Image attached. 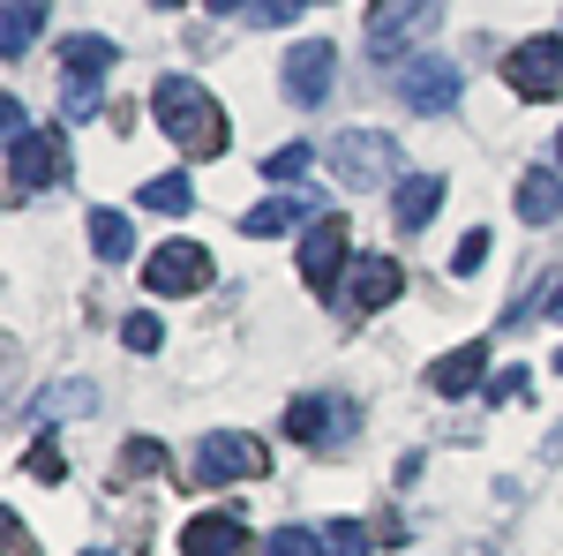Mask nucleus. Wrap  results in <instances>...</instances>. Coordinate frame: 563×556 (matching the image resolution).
Here are the masks:
<instances>
[{"label": "nucleus", "instance_id": "13", "mask_svg": "<svg viewBox=\"0 0 563 556\" xmlns=\"http://www.w3.org/2000/svg\"><path fill=\"white\" fill-rule=\"evenodd\" d=\"M435 211H443V173H413V181L390 188V218H398L406 233H421Z\"/></svg>", "mask_w": 563, "mask_h": 556}, {"label": "nucleus", "instance_id": "5", "mask_svg": "<svg viewBox=\"0 0 563 556\" xmlns=\"http://www.w3.org/2000/svg\"><path fill=\"white\" fill-rule=\"evenodd\" d=\"M278 76H286V98H294V106H323L331 84H339V45L331 39H294Z\"/></svg>", "mask_w": 563, "mask_h": 556}, {"label": "nucleus", "instance_id": "10", "mask_svg": "<svg viewBox=\"0 0 563 556\" xmlns=\"http://www.w3.org/2000/svg\"><path fill=\"white\" fill-rule=\"evenodd\" d=\"M398 286H406V271H398L390 257H353V271H346V301L361 308V316L390 308V301H398Z\"/></svg>", "mask_w": 563, "mask_h": 556}, {"label": "nucleus", "instance_id": "26", "mask_svg": "<svg viewBox=\"0 0 563 556\" xmlns=\"http://www.w3.org/2000/svg\"><path fill=\"white\" fill-rule=\"evenodd\" d=\"M323 556H368V526L361 519H331L323 526Z\"/></svg>", "mask_w": 563, "mask_h": 556}, {"label": "nucleus", "instance_id": "11", "mask_svg": "<svg viewBox=\"0 0 563 556\" xmlns=\"http://www.w3.org/2000/svg\"><path fill=\"white\" fill-rule=\"evenodd\" d=\"M488 377H496V369H488V346H481V339H466L459 353H443V361L429 369V384L443 391V399H466V391H488Z\"/></svg>", "mask_w": 563, "mask_h": 556}, {"label": "nucleus", "instance_id": "23", "mask_svg": "<svg viewBox=\"0 0 563 556\" xmlns=\"http://www.w3.org/2000/svg\"><path fill=\"white\" fill-rule=\"evenodd\" d=\"M143 211L180 218V211H188V173H158V181H143Z\"/></svg>", "mask_w": 563, "mask_h": 556}, {"label": "nucleus", "instance_id": "9", "mask_svg": "<svg viewBox=\"0 0 563 556\" xmlns=\"http://www.w3.org/2000/svg\"><path fill=\"white\" fill-rule=\"evenodd\" d=\"M339 271H353L346 263V218H316V226L301 233V279L316 286V294H331Z\"/></svg>", "mask_w": 563, "mask_h": 556}, {"label": "nucleus", "instance_id": "1", "mask_svg": "<svg viewBox=\"0 0 563 556\" xmlns=\"http://www.w3.org/2000/svg\"><path fill=\"white\" fill-rule=\"evenodd\" d=\"M151 113H158V129L180 143V159H218L225 151V113H218V98L196 76H166V84L151 90Z\"/></svg>", "mask_w": 563, "mask_h": 556}, {"label": "nucleus", "instance_id": "2", "mask_svg": "<svg viewBox=\"0 0 563 556\" xmlns=\"http://www.w3.org/2000/svg\"><path fill=\"white\" fill-rule=\"evenodd\" d=\"M323 166H331V181H346V188H390L398 181V143L384 129H339L331 151H323Z\"/></svg>", "mask_w": 563, "mask_h": 556}, {"label": "nucleus", "instance_id": "32", "mask_svg": "<svg viewBox=\"0 0 563 556\" xmlns=\"http://www.w3.org/2000/svg\"><path fill=\"white\" fill-rule=\"evenodd\" d=\"M0 556H38V542L23 534V519H15V512H0Z\"/></svg>", "mask_w": 563, "mask_h": 556}, {"label": "nucleus", "instance_id": "28", "mask_svg": "<svg viewBox=\"0 0 563 556\" xmlns=\"http://www.w3.org/2000/svg\"><path fill=\"white\" fill-rule=\"evenodd\" d=\"M23 467L38 473V481H60V473H68V459H60V444H53V436H31V451H23Z\"/></svg>", "mask_w": 563, "mask_h": 556}, {"label": "nucleus", "instance_id": "38", "mask_svg": "<svg viewBox=\"0 0 563 556\" xmlns=\"http://www.w3.org/2000/svg\"><path fill=\"white\" fill-rule=\"evenodd\" d=\"M84 556H113V549H84Z\"/></svg>", "mask_w": 563, "mask_h": 556}, {"label": "nucleus", "instance_id": "20", "mask_svg": "<svg viewBox=\"0 0 563 556\" xmlns=\"http://www.w3.org/2000/svg\"><path fill=\"white\" fill-rule=\"evenodd\" d=\"M331 428H339L331 399H294V406H286V436H294V444H323Z\"/></svg>", "mask_w": 563, "mask_h": 556}, {"label": "nucleus", "instance_id": "37", "mask_svg": "<svg viewBox=\"0 0 563 556\" xmlns=\"http://www.w3.org/2000/svg\"><path fill=\"white\" fill-rule=\"evenodd\" d=\"M556 377H563V346H556Z\"/></svg>", "mask_w": 563, "mask_h": 556}, {"label": "nucleus", "instance_id": "8", "mask_svg": "<svg viewBox=\"0 0 563 556\" xmlns=\"http://www.w3.org/2000/svg\"><path fill=\"white\" fill-rule=\"evenodd\" d=\"M459 84H466V76H459L451 53H413V61L398 68V98H406L413 113H443V106L459 98Z\"/></svg>", "mask_w": 563, "mask_h": 556}, {"label": "nucleus", "instance_id": "4", "mask_svg": "<svg viewBox=\"0 0 563 556\" xmlns=\"http://www.w3.org/2000/svg\"><path fill=\"white\" fill-rule=\"evenodd\" d=\"M256 473H271V451H263L256 436H241V428H218V436L196 444V481L203 489H218V481H256Z\"/></svg>", "mask_w": 563, "mask_h": 556}, {"label": "nucleus", "instance_id": "39", "mask_svg": "<svg viewBox=\"0 0 563 556\" xmlns=\"http://www.w3.org/2000/svg\"><path fill=\"white\" fill-rule=\"evenodd\" d=\"M556 159H563V135H556Z\"/></svg>", "mask_w": 563, "mask_h": 556}, {"label": "nucleus", "instance_id": "35", "mask_svg": "<svg viewBox=\"0 0 563 556\" xmlns=\"http://www.w3.org/2000/svg\"><path fill=\"white\" fill-rule=\"evenodd\" d=\"M541 451H549V459H563V422L549 428V444H541Z\"/></svg>", "mask_w": 563, "mask_h": 556}, {"label": "nucleus", "instance_id": "21", "mask_svg": "<svg viewBox=\"0 0 563 556\" xmlns=\"http://www.w3.org/2000/svg\"><path fill=\"white\" fill-rule=\"evenodd\" d=\"M90 406H98V391H90V384H45L38 399H31L38 422H68V414H90Z\"/></svg>", "mask_w": 563, "mask_h": 556}, {"label": "nucleus", "instance_id": "24", "mask_svg": "<svg viewBox=\"0 0 563 556\" xmlns=\"http://www.w3.org/2000/svg\"><path fill=\"white\" fill-rule=\"evenodd\" d=\"M308 166H316V151H308V143H278V151L263 159V181H301Z\"/></svg>", "mask_w": 563, "mask_h": 556}, {"label": "nucleus", "instance_id": "33", "mask_svg": "<svg viewBox=\"0 0 563 556\" xmlns=\"http://www.w3.org/2000/svg\"><path fill=\"white\" fill-rule=\"evenodd\" d=\"M481 257H488V233H466L459 241V271H481Z\"/></svg>", "mask_w": 563, "mask_h": 556}, {"label": "nucleus", "instance_id": "30", "mask_svg": "<svg viewBox=\"0 0 563 556\" xmlns=\"http://www.w3.org/2000/svg\"><path fill=\"white\" fill-rule=\"evenodd\" d=\"M60 113H68V121H90V113H98V84H90V76H68V90H60Z\"/></svg>", "mask_w": 563, "mask_h": 556}, {"label": "nucleus", "instance_id": "25", "mask_svg": "<svg viewBox=\"0 0 563 556\" xmlns=\"http://www.w3.org/2000/svg\"><path fill=\"white\" fill-rule=\"evenodd\" d=\"M158 459H166V444H158V436H129V444H121V481L158 473Z\"/></svg>", "mask_w": 563, "mask_h": 556}, {"label": "nucleus", "instance_id": "27", "mask_svg": "<svg viewBox=\"0 0 563 556\" xmlns=\"http://www.w3.org/2000/svg\"><path fill=\"white\" fill-rule=\"evenodd\" d=\"M121 346H135V353H158V346H166V324L143 308V316H129V324H121Z\"/></svg>", "mask_w": 563, "mask_h": 556}, {"label": "nucleus", "instance_id": "12", "mask_svg": "<svg viewBox=\"0 0 563 556\" xmlns=\"http://www.w3.org/2000/svg\"><path fill=\"white\" fill-rule=\"evenodd\" d=\"M241 549H249L241 512H203V519H188V534H180V556H241Z\"/></svg>", "mask_w": 563, "mask_h": 556}, {"label": "nucleus", "instance_id": "18", "mask_svg": "<svg viewBox=\"0 0 563 556\" xmlns=\"http://www.w3.org/2000/svg\"><path fill=\"white\" fill-rule=\"evenodd\" d=\"M90 249H98L106 263H129V257H135V226H129V211L98 204V211H90Z\"/></svg>", "mask_w": 563, "mask_h": 556}, {"label": "nucleus", "instance_id": "34", "mask_svg": "<svg viewBox=\"0 0 563 556\" xmlns=\"http://www.w3.org/2000/svg\"><path fill=\"white\" fill-rule=\"evenodd\" d=\"M0 129H8V143H15V135H31V121H23V106H15V98H0Z\"/></svg>", "mask_w": 563, "mask_h": 556}, {"label": "nucleus", "instance_id": "14", "mask_svg": "<svg viewBox=\"0 0 563 556\" xmlns=\"http://www.w3.org/2000/svg\"><path fill=\"white\" fill-rule=\"evenodd\" d=\"M301 218H316L301 196H263L256 211H241V233H249V241H278V233H294Z\"/></svg>", "mask_w": 563, "mask_h": 556}, {"label": "nucleus", "instance_id": "29", "mask_svg": "<svg viewBox=\"0 0 563 556\" xmlns=\"http://www.w3.org/2000/svg\"><path fill=\"white\" fill-rule=\"evenodd\" d=\"M526 384H533V377L511 361V369H496V377H488V391H481V399H488V406H511V399H526Z\"/></svg>", "mask_w": 563, "mask_h": 556}, {"label": "nucleus", "instance_id": "22", "mask_svg": "<svg viewBox=\"0 0 563 556\" xmlns=\"http://www.w3.org/2000/svg\"><path fill=\"white\" fill-rule=\"evenodd\" d=\"M308 0H211V15H249L256 31H271V23H294Z\"/></svg>", "mask_w": 563, "mask_h": 556}, {"label": "nucleus", "instance_id": "6", "mask_svg": "<svg viewBox=\"0 0 563 556\" xmlns=\"http://www.w3.org/2000/svg\"><path fill=\"white\" fill-rule=\"evenodd\" d=\"M60 173H68V151H60L53 129H31V135L8 143V188H15V196H45Z\"/></svg>", "mask_w": 563, "mask_h": 556}, {"label": "nucleus", "instance_id": "3", "mask_svg": "<svg viewBox=\"0 0 563 556\" xmlns=\"http://www.w3.org/2000/svg\"><path fill=\"white\" fill-rule=\"evenodd\" d=\"M211 279H218V263H211V249H203V241H158V249H151V263H143V286H151V294H166V301L203 294Z\"/></svg>", "mask_w": 563, "mask_h": 556}, {"label": "nucleus", "instance_id": "19", "mask_svg": "<svg viewBox=\"0 0 563 556\" xmlns=\"http://www.w3.org/2000/svg\"><path fill=\"white\" fill-rule=\"evenodd\" d=\"M60 68H68V76H90V84H98V76L113 68V39H98V31L68 39V45H60Z\"/></svg>", "mask_w": 563, "mask_h": 556}, {"label": "nucleus", "instance_id": "36", "mask_svg": "<svg viewBox=\"0 0 563 556\" xmlns=\"http://www.w3.org/2000/svg\"><path fill=\"white\" fill-rule=\"evenodd\" d=\"M549 308H556V324H563V286H556V294H549Z\"/></svg>", "mask_w": 563, "mask_h": 556}, {"label": "nucleus", "instance_id": "16", "mask_svg": "<svg viewBox=\"0 0 563 556\" xmlns=\"http://www.w3.org/2000/svg\"><path fill=\"white\" fill-rule=\"evenodd\" d=\"M406 23H413V0H376V8H368V53H376V61L406 53Z\"/></svg>", "mask_w": 563, "mask_h": 556}, {"label": "nucleus", "instance_id": "31", "mask_svg": "<svg viewBox=\"0 0 563 556\" xmlns=\"http://www.w3.org/2000/svg\"><path fill=\"white\" fill-rule=\"evenodd\" d=\"M271 556H323V534H308V526H278V534H271Z\"/></svg>", "mask_w": 563, "mask_h": 556}, {"label": "nucleus", "instance_id": "7", "mask_svg": "<svg viewBox=\"0 0 563 556\" xmlns=\"http://www.w3.org/2000/svg\"><path fill=\"white\" fill-rule=\"evenodd\" d=\"M504 84L519 98H563V39H519L504 53Z\"/></svg>", "mask_w": 563, "mask_h": 556}, {"label": "nucleus", "instance_id": "17", "mask_svg": "<svg viewBox=\"0 0 563 556\" xmlns=\"http://www.w3.org/2000/svg\"><path fill=\"white\" fill-rule=\"evenodd\" d=\"M38 31H45V0H8V8H0V53H8V61H23Z\"/></svg>", "mask_w": 563, "mask_h": 556}, {"label": "nucleus", "instance_id": "15", "mask_svg": "<svg viewBox=\"0 0 563 556\" xmlns=\"http://www.w3.org/2000/svg\"><path fill=\"white\" fill-rule=\"evenodd\" d=\"M519 218L526 226H556L563 218V173H549V166H533L519 181Z\"/></svg>", "mask_w": 563, "mask_h": 556}]
</instances>
